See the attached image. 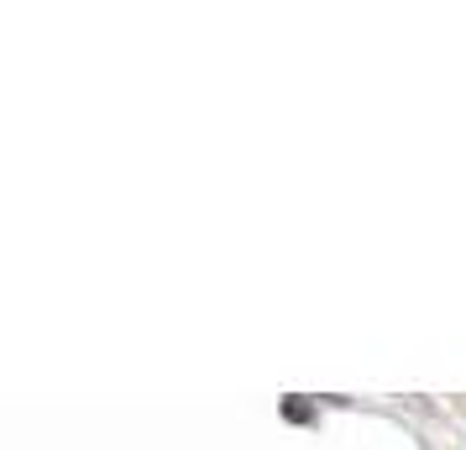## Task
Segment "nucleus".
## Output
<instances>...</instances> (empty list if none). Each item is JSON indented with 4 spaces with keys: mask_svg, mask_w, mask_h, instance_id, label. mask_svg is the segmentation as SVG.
<instances>
[{
    "mask_svg": "<svg viewBox=\"0 0 466 450\" xmlns=\"http://www.w3.org/2000/svg\"><path fill=\"white\" fill-rule=\"evenodd\" d=\"M283 419H294V425H309V408H304V404H283Z\"/></svg>",
    "mask_w": 466,
    "mask_h": 450,
    "instance_id": "1",
    "label": "nucleus"
}]
</instances>
